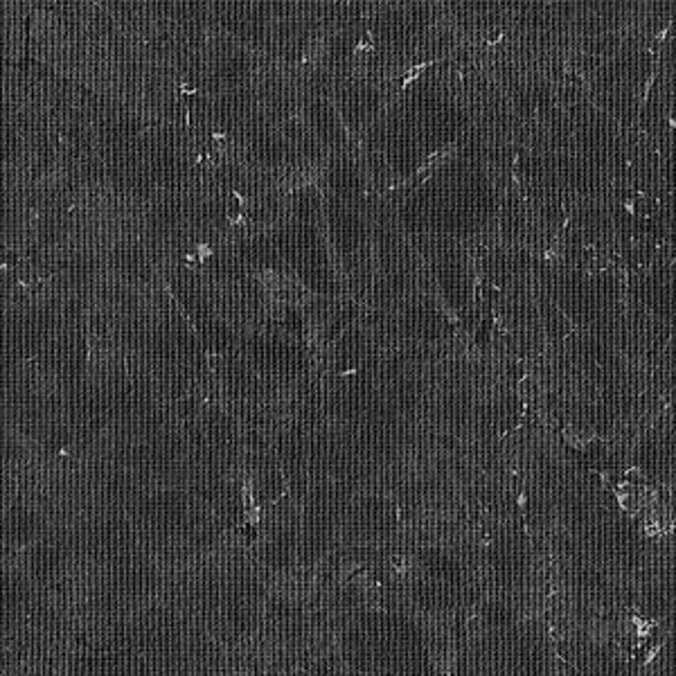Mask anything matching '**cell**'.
<instances>
[{
	"label": "cell",
	"mask_w": 676,
	"mask_h": 676,
	"mask_svg": "<svg viewBox=\"0 0 676 676\" xmlns=\"http://www.w3.org/2000/svg\"><path fill=\"white\" fill-rule=\"evenodd\" d=\"M23 3H0V66L16 64L25 45Z\"/></svg>",
	"instance_id": "cell-1"
},
{
	"label": "cell",
	"mask_w": 676,
	"mask_h": 676,
	"mask_svg": "<svg viewBox=\"0 0 676 676\" xmlns=\"http://www.w3.org/2000/svg\"><path fill=\"white\" fill-rule=\"evenodd\" d=\"M458 153V142H451L447 147H442V149H438L435 153H431V156H426L424 162L415 169V174L413 176H408V178H403L401 183H395V185H388L386 190H370L368 192V197H384V194L388 192H397V190H403V188H408V185H422L426 178H431L435 169H440L442 165H445L447 160H451Z\"/></svg>",
	"instance_id": "cell-2"
},
{
	"label": "cell",
	"mask_w": 676,
	"mask_h": 676,
	"mask_svg": "<svg viewBox=\"0 0 676 676\" xmlns=\"http://www.w3.org/2000/svg\"><path fill=\"white\" fill-rule=\"evenodd\" d=\"M442 61H445V59H429V61H419V64H410V66L406 68V73H403V77L399 79V86L395 88V95H392V97H399L401 92L410 86V84L417 82L419 77H422V73H424L426 68L438 66V64H442Z\"/></svg>",
	"instance_id": "cell-3"
},
{
	"label": "cell",
	"mask_w": 676,
	"mask_h": 676,
	"mask_svg": "<svg viewBox=\"0 0 676 676\" xmlns=\"http://www.w3.org/2000/svg\"><path fill=\"white\" fill-rule=\"evenodd\" d=\"M325 52H327V38H318V41H314L312 45H307V50L305 54L295 61V64L291 66V70H298V68H307V66H316L318 61H323L325 57Z\"/></svg>",
	"instance_id": "cell-4"
},
{
	"label": "cell",
	"mask_w": 676,
	"mask_h": 676,
	"mask_svg": "<svg viewBox=\"0 0 676 676\" xmlns=\"http://www.w3.org/2000/svg\"><path fill=\"white\" fill-rule=\"evenodd\" d=\"M510 334H516V329L503 325L499 307H496V302H494L492 305V338H503V336H510Z\"/></svg>",
	"instance_id": "cell-5"
},
{
	"label": "cell",
	"mask_w": 676,
	"mask_h": 676,
	"mask_svg": "<svg viewBox=\"0 0 676 676\" xmlns=\"http://www.w3.org/2000/svg\"><path fill=\"white\" fill-rule=\"evenodd\" d=\"M361 52H370V54H375L377 48H375V34H372V27L370 25H365V32L363 36L356 41V45L352 48V54L356 57V54H361Z\"/></svg>",
	"instance_id": "cell-6"
},
{
	"label": "cell",
	"mask_w": 676,
	"mask_h": 676,
	"mask_svg": "<svg viewBox=\"0 0 676 676\" xmlns=\"http://www.w3.org/2000/svg\"><path fill=\"white\" fill-rule=\"evenodd\" d=\"M503 41H505V29H501V32L496 34V36H492V38H483V41H480V45H483V48H494V45H499Z\"/></svg>",
	"instance_id": "cell-7"
},
{
	"label": "cell",
	"mask_w": 676,
	"mask_h": 676,
	"mask_svg": "<svg viewBox=\"0 0 676 676\" xmlns=\"http://www.w3.org/2000/svg\"><path fill=\"white\" fill-rule=\"evenodd\" d=\"M623 208H625L631 216L638 214V212H636V197H634V194H631V199H625V201H623Z\"/></svg>",
	"instance_id": "cell-8"
},
{
	"label": "cell",
	"mask_w": 676,
	"mask_h": 676,
	"mask_svg": "<svg viewBox=\"0 0 676 676\" xmlns=\"http://www.w3.org/2000/svg\"><path fill=\"white\" fill-rule=\"evenodd\" d=\"M359 372H361V368H359V365H354V368H347V370L336 372V377H354V375H359Z\"/></svg>",
	"instance_id": "cell-9"
}]
</instances>
